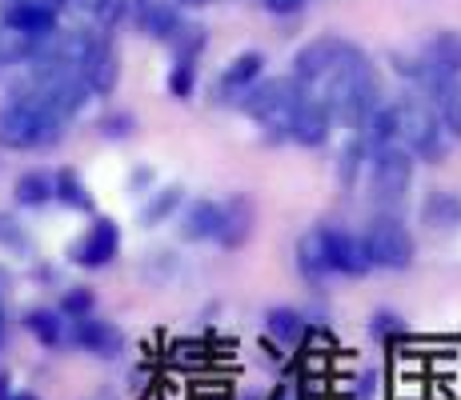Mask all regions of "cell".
<instances>
[{
	"label": "cell",
	"instance_id": "6da1fadb",
	"mask_svg": "<svg viewBox=\"0 0 461 400\" xmlns=\"http://www.w3.org/2000/svg\"><path fill=\"white\" fill-rule=\"evenodd\" d=\"M309 93L325 101V109H330L333 124L357 132L361 120L369 117V109L381 101V80L374 73V65L361 57L357 65H345V68H337V73H330L325 80H317Z\"/></svg>",
	"mask_w": 461,
	"mask_h": 400
},
{
	"label": "cell",
	"instance_id": "7a4b0ae2",
	"mask_svg": "<svg viewBox=\"0 0 461 400\" xmlns=\"http://www.w3.org/2000/svg\"><path fill=\"white\" fill-rule=\"evenodd\" d=\"M65 117L49 109L41 96L24 88L8 104H0V145L16 148V153H32V148H57L65 137Z\"/></svg>",
	"mask_w": 461,
	"mask_h": 400
},
{
	"label": "cell",
	"instance_id": "3957f363",
	"mask_svg": "<svg viewBox=\"0 0 461 400\" xmlns=\"http://www.w3.org/2000/svg\"><path fill=\"white\" fill-rule=\"evenodd\" d=\"M361 256H366L369 272H405L413 261H418V240L405 228V220L397 212L377 209L374 217L366 220V228L357 233Z\"/></svg>",
	"mask_w": 461,
	"mask_h": 400
},
{
	"label": "cell",
	"instance_id": "277c9868",
	"mask_svg": "<svg viewBox=\"0 0 461 400\" xmlns=\"http://www.w3.org/2000/svg\"><path fill=\"white\" fill-rule=\"evenodd\" d=\"M413 168H418V160L410 156V148H405L402 140H389V145H369V164H366L369 200H374L377 209L393 212L397 204L410 197Z\"/></svg>",
	"mask_w": 461,
	"mask_h": 400
},
{
	"label": "cell",
	"instance_id": "5b68a950",
	"mask_svg": "<svg viewBox=\"0 0 461 400\" xmlns=\"http://www.w3.org/2000/svg\"><path fill=\"white\" fill-rule=\"evenodd\" d=\"M397 117H402L397 140L410 148V156L418 160V164H446L449 137H446V129H441L438 109H433L429 101H421L418 93L402 96V101H397Z\"/></svg>",
	"mask_w": 461,
	"mask_h": 400
},
{
	"label": "cell",
	"instance_id": "8992f818",
	"mask_svg": "<svg viewBox=\"0 0 461 400\" xmlns=\"http://www.w3.org/2000/svg\"><path fill=\"white\" fill-rule=\"evenodd\" d=\"M366 57V52L357 49L353 40H341V37H317L309 40L305 49H297L294 57V80L301 88H313L317 80H325L330 73L345 65H357V60Z\"/></svg>",
	"mask_w": 461,
	"mask_h": 400
},
{
	"label": "cell",
	"instance_id": "52a82bcc",
	"mask_svg": "<svg viewBox=\"0 0 461 400\" xmlns=\"http://www.w3.org/2000/svg\"><path fill=\"white\" fill-rule=\"evenodd\" d=\"M305 96V88L297 84L294 76H273V80H253L249 84V93L237 101V112H241L245 120H265V117H273V112H289V109H297V101Z\"/></svg>",
	"mask_w": 461,
	"mask_h": 400
},
{
	"label": "cell",
	"instance_id": "ba28073f",
	"mask_svg": "<svg viewBox=\"0 0 461 400\" xmlns=\"http://www.w3.org/2000/svg\"><path fill=\"white\" fill-rule=\"evenodd\" d=\"M317 236H321L330 277L361 280L369 272L366 269V256H361V244H357V233H353V228H345L341 220H321V225H317Z\"/></svg>",
	"mask_w": 461,
	"mask_h": 400
},
{
	"label": "cell",
	"instance_id": "9c48e42d",
	"mask_svg": "<svg viewBox=\"0 0 461 400\" xmlns=\"http://www.w3.org/2000/svg\"><path fill=\"white\" fill-rule=\"evenodd\" d=\"M117 253H121V225L109 217H96L93 228L68 244V261L81 264V269H104V264L117 261Z\"/></svg>",
	"mask_w": 461,
	"mask_h": 400
},
{
	"label": "cell",
	"instance_id": "30bf717a",
	"mask_svg": "<svg viewBox=\"0 0 461 400\" xmlns=\"http://www.w3.org/2000/svg\"><path fill=\"white\" fill-rule=\"evenodd\" d=\"M333 137V117L330 109H325L321 96H313L305 88V96L297 101L294 117H289V140L301 148H325Z\"/></svg>",
	"mask_w": 461,
	"mask_h": 400
},
{
	"label": "cell",
	"instance_id": "8fae6325",
	"mask_svg": "<svg viewBox=\"0 0 461 400\" xmlns=\"http://www.w3.org/2000/svg\"><path fill=\"white\" fill-rule=\"evenodd\" d=\"M257 233V204L253 197H229L221 200V225H217V244L225 248V253H237V248H245Z\"/></svg>",
	"mask_w": 461,
	"mask_h": 400
},
{
	"label": "cell",
	"instance_id": "7c38bea8",
	"mask_svg": "<svg viewBox=\"0 0 461 400\" xmlns=\"http://www.w3.org/2000/svg\"><path fill=\"white\" fill-rule=\"evenodd\" d=\"M265 76V57L261 52H241V57H233L225 65V73L217 76V84H212V101L217 104H229V109H237V101H241L245 93H249L253 80Z\"/></svg>",
	"mask_w": 461,
	"mask_h": 400
},
{
	"label": "cell",
	"instance_id": "4fadbf2b",
	"mask_svg": "<svg viewBox=\"0 0 461 400\" xmlns=\"http://www.w3.org/2000/svg\"><path fill=\"white\" fill-rule=\"evenodd\" d=\"M73 344L101 360H117L125 352V333L109 320H96V316H85V320H73Z\"/></svg>",
	"mask_w": 461,
	"mask_h": 400
},
{
	"label": "cell",
	"instance_id": "5bb4252c",
	"mask_svg": "<svg viewBox=\"0 0 461 400\" xmlns=\"http://www.w3.org/2000/svg\"><path fill=\"white\" fill-rule=\"evenodd\" d=\"M217 225H221V200L212 197L185 200L181 212H176V233H181L185 244H205V240L217 236Z\"/></svg>",
	"mask_w": 461,
	"mask_h": 400
},
{
	"label": "cell",
	"instance_id": "9a60e30c",
	"mask_svg": "<svg viewBox=\"0 0 461 400\" xmlns=\"http://www.w3.org/2000/svg\"><path fill=\"white\" fill-rule=\"evenodd\" d=\"M81 80L88 84V93L93 96H109L113 88H117V80H121V60H117V52L109 49V40L104 37H96V44L88 49V57L81 60Z\"/></svg>",
	"mask_w": 461,
	"mask_h": 400
},
{
	"label": "cell",
	"instance_id": "2e32d148",
	"mask_svg": "<svg viewBox=\"0 0 461 400\" xmlns=\"http://www.w3.org/2000/svg\"><path fill=\"white\" fill-rule=\"evenodd\" d=\"M418 217H421L425 228H433V233H454V228H461V192H454V189L425 192Z\"/></svg>",
	"mask_w": 461,
	"mask_h": 400
},
{
	"label": "cell",
	"instance_id": "e0dca14e",
	"mask_svg": "<svg viewBox=\"0 0 461 400\" xmlns=\"http://www.w3.org/2000/svg\"><path fill=\"white\" fill-rule=\"evenodd\" d=\"M265 341L277 344V349L301 344L305 341V316L294 305H269L265 308Z\"/></svg>",
	"mask_w": 461,
	"mask_h": 400
},
{
	"label": "cell",
	"instance_id": "ac0fdd59",
	"mask_svg": "<svg viewBox=\"0 0 461 400\" xmlns=\"http://www.w3.org/2000/svg\"><path fill=\"white\" fill-rule=\"evenodd\" d=\"M366 164H369V145L361 132H353V137L341 145V153H337V189L341 192L357 189V181L366 176Z\"/></svg>",
	"mask_w": 461,
	"mask_h": 400
},
{
	"label": "cell",
	"instance_id": "d6986e66",
	"mask_svg": "<svg viewBox=\"0 0 461 400\" xmlns=\"http://www.w3.org/2000/svg\"><path fill=\"white\" fill-rule=\"evenodd\" d=\"M5 24L29 32V37H44V32H57V8L37 4V0H21L5 13Z\"/></svg>",
	"mask_w": 461,
	"mask_h": 400
},
{
	"label": "cell",
	"instance_id": "ffe728a7",
	"mask_svg": "<svg viewBox=\"0 0 461 400\" xmlns=\"http://www.w3.org/2000/svg\"><path fill=\"white\" fill-rule=\"evenodd\" d=\"M361 137H366V145H389V140H397V132H402V117H397V101H381L369 109V117L361 120Z\"/></svg>",
	"mask_w": 461,
	"mask_h": 400
},
{
	"label": "cell",
	"instance_id": "44dd1931",
	"mask_svg": "<svg viewBox=\"0 0 461 400\" xmlns=\"http://www.w3.org/2000/svg\"><path fill=\"white\" fill-rule=\"evenodd\" d=\"M176 24H181V13H176V4H168V0H145V4L137 8V29L153 40H168L176 32Z\"/></svg>",
	"mask_w": 461,
	"mask_h": 400
},
{
	"label": "cell",
	"instance_id": "7402d4cb",
	"mask_svg": "<svg viewBox=\"0 0 461 400\" xmlns=\"http://www.w3.org/2000/svg\"><path fill=\"white\" fill-rule=\"evenodd\" d=\"M294 261H297V272L309 284H325V280H330V264H325V248H321V236H317V228H309V233L297 236Z\"/></svg>",
	"mask_w": 461,
	"mask_h": 400
},
{
	"label": "cell",
	"instance_id": "603a6c76",
	"mask_svg": "<svg viewBox=\"0 0 461 400\" xmlns=\"http://www.w3.org/2000/svg\"><path fill=\"white\" fill-rule=\"evenodd\" d=\"M185 200H189V197H185L181 184H165V189H157L153 197L140 204V212H137L140 228H157V225H165V220H173L176 212H181Z\"/></svg>",
	"mask_w": 461,
	"mask_h": 400
},
{
	"label": "cell",
	"instance_id": "cb8c5ba5",
	"mask_svg": "<svg viewBox=\"0 0 461 400\" xmlns=\"http://www.w3.org/2000/svg\"><path fill=\"white\" fill-rule=\"evenodd\" d=\"M52 200H60L73 212H96L93 192L85 189V181H81L77 168H57V173H52Z\"/></svg>",
	"mask_w": 461,
	"mask_h": 400
},
{
	"label": "cell",
	"instance_id": "d4e9b609",
	"mask_svg": "<svg viewBox=\"0 0 461 400\" xmlns=\"http://www.w3.org/2000/svg\"><path fill=\"white\" fill-rule=\"evenodd\" d=\"M13 200L21 204V209H44V204L52 200V173H44V168L21 173L13 184Z\"/></svg>",
	"mask_w": 461,
	"mask_h": 400
},
{
	"label": "cell",
	"instance_id": "484cf974",
	"mask_svg": "<svg viewBox=\"0 0 461 400\" xmlns=\"http://www.w3.org/2000/svg\"><path fill=\"white\" fill-rule=\"evenodd\" d=\"M24 328H29V336L44 349H60L65 344V316L57 313V308H32V313H24Z\"/></svg>",
	"mask_w": 461,
	"mask_h": 400
},
{
	"label": "cell",
	"instance_id": "4316f807",
	"mask_svg": "<svg viewBox=\"0 0 461 400\" xmlns=\"http://www.w3.org/2000/svg\"><path fill=\"white\" fill-rule=\"evenodd\" d=\"M421 57L429 60V65L461 76V32H433V37L425 40Z\"/></svg>",
	"mask_w": 461,
	"mask_h": 400
},
{
	"label": "cell",
	"instance_id": "83f0119b",
	"mask_svg": "<svg viewBox=\"0 0 461 400\" xmlns=\"http://www.w3.org/2000/svg\"><path fill=\"white\" fill-rule=\"evenodd\" d=\"M37 40L41 37H29V32L13 29V24H0V65H24V60L37 57Z\"/></svg>",
	"mask_w": 461,
	"mask_h": 400
},
{
	"label": "cell",
	"instance_id": "f1b7e54d",
	"mask_svg": "<svg viewBox=\"0 0 461 400\" xmlns=\"http://www.w3.org/2000/svg\"><path fill=\"white\" fill-rule=\"evenodd\" d=\"M369 336L381 344H393V341L410 336V324H405V316L393 313V308H377V313L369 316Z\"/></svg>",
	"mask_w": 461,
	"mask_h": 400
},
{
	"label": "cell",
	"instance_id": "f546056e",
	"mask_svg": "<svg viewBox=\"0 0 461 400\" xmlns=\"http://www.w3.org/2000/svg\"><path fill=\"white\" fill-rule=\"evenodd\" d=\"M93 308H96V292L88 284H73V289H65L57 313L68 320H85V316H93Z\"/></svg>",
	"mask_w": 461,
	"mask_h": 400
},
{
	"label": "cell",
	"instance_id": "4dcf8cb0",
	"mask_svg": "<svg viewBox=\"0 0 461 400\" xmlns=\"http://www.w3.org/2000/svg\"><path fill=\"white\" fill-rule=\"evenodd\" d=\"M168 40H173L176 44V60H193V65H197V57H201V52H205V29H197V24H176V32H173V37H168Z\"/></svg>",
	"mask_w": 461,
	"mask_h": 400
},
{
	"label": "cell",
	"instance_id": "1f68e13d",
	"mask_svg": "<svg viewBox=\"0 0 461 400\" xmlns=\"http://www.w3.org/2000/svg\"><path fill=\"white\" fill-rule=\"evenodd\" d=\"M193 93H197V65H193V60H176V65L168 68V96L189 101Z\"/></svg>",
	"mask_w": 461,
	"mask_h": 400
},
{
	"label": "cell",
	"instance_id": "d6a6232c",
	"mask_svg": "<svg viewBox=\"0 0 461 400\" xmlns=\"http://www.w3.org/2000/svg\"><path fill=\"white\" fill-rule=\"evenodd\" d=\"M96 132H101L104 140H129L132 132H137V117H132V112H104V117L96 120Z\"/></svg>",
	"mask_w": 461,
	"mask_h": 400
},
{
	"label": "cell",
	"instance_id": "836d02e7",
	"mask_svg": "<svg viewBox=\"0 0 461 400\" xmlns=\"http://www.w3.org/2000/svg\"><path fill=\"white\" fill-rule=\"evenodd\" d=\"M433 109H438V120H441V129H446V137L461 140V88H454V93L441 104H433Z\"/></svg>",
	"mask_w": 461,
	"mask_h": 400
},
{
	"label": "cell",
	"instance_id": "e575fe53",
	"mask_svg": "<svg viewBox=\"0 0 461 400\" xmlns=\"http://www.w3.org/2000/svg\"><path fill=\"white\" fill-rule=\"evenodd\" d=\"M0 248H13V253H24L29 248V233L21 228V220L0 212Z\"/></svg>",
	"mask_w": 461,
	"mask_h": 400
},
{
	"label": "cell",
	"instance_id": "d590c367",
	"mask_svg": "<svg viewBox=\"0 0 461 400\" xmlns=\"http://www.w3.org/2000/svg\"><path fill=\"white\" fill-rule=\"evenodd\" d=\"M93 16L104 24V29H113V24H121L125 21V13H129V0H93Z\"/></svg>",
	"mask_w": 461,
	"mask_h": 400
},
{
	"label": "cell",
	"instance_id": "8d00e7d4",
	"mask_svg": "<svg viewBox=\"0 0 461 400\" xmlns=\"http://www.w3.org/2000/svg\"><path fill=\"white\" fill-rule=\"evenodd\" d=\"M129 388L137 400H149V393H153V369H149V364H137L129 377Z\"/></svg>",
	"mask_w": 461,
	"mask_h": 400
},
{
	"label": "cell",
	"instance_id": "74e56055",
	"mask_svg": "<svg viewBox=\"0 0 461 400\" xmlns=\"http://www.w3.org/2000/svg\"><path fill=\"white\" fill-rule=\"evenodd\" d=\"M377 393V372L374 369H361L357 372V385H353V400H374Z\"/></svg>",
	"mask_w": 461,
	"mask_h": 400
},
{
	"label": "cell",
	"instance_id": "f35d334b",
	"mask_svg": "<svg viewBox=\"0 0 461 400\" xmlns=\"http://www.w3.org/2000/svg\"><path fill=\"white\" fill-rule=\"evenodd\" d=\"M153 181H157V173L149 164H137L129 173V192H145V189H153Z\"/></svg>",
	"mask_w": 461,
	"mask_h": 400
},
{
	"label": "cell",
	"instance_id": "ab89813d",
	"mask_svg": "<svg viewBox=\"0 0 461 400\" xmlns=\"http://www.w3.org/2000/svg\"><path fill=\"white\" fill-rule=\"evenodd\" d=\"M265 8H269L273 16H294V13H301V8L309 4V0H261Z\"/></svg>",
	"mask_w": 461,
	"mask_h": 400
},
{
	"label": "cell",
	"instance_id": "60d3db41",
	"mask_svg": "<svg viewBox=\"0 0 461 400\" xmlns=\"http://www.w3.org/2000/svg\"><path fill=\"white\" fill-rule=\"evenodd\" d=\"M261 400H297V393H294V388H289V385H277V388H273V393H265Z\"/></svg>",
	"mask_w": 461,
	"mask_h": 400
},
{
	"label": "cell",
	"instance_id": "b9f144b4",
	"mask_svg": "<svg viewBox=\"0 0 461 400\" xmlns=\"http://www.w3.org/2000/svg\"><path fill=\"white\" fill-rule=\"evenodd\" d=\"M8 393H13V385H8V372H0V400H8Z\"/></svg>",
	"mask_w": 461,
	"mask_h": 400
},
{
	"label": "cell",
	"instance_id": "7bdbcfd3",
	"mask_svg": "<svg viewBox=\"0 0 461 400\" xmlns=\"http://www.w3.org/2000/svg\"><path fill=\"white\" fill-rule=\"evenodd\" d=\"M85 400H117V396H113L109 388H96V393H93V396H85Z\"/></svg>",
	"mask_w": 461,
	"mask_h": 400
},
{
	"label": "cell",
	"instance_id": "ee69618b",
	"mask_svg": "<svg viewBox=\"0 0 461 400\" xmlns=\"http://www.w3.org/2000/svg\"><path fill=\"white\" fill-rule=\"evenodd\" d=\"M212 0H181V8H209Z\"/></svg>",
	"mask_w": 461,
	"mask_h": 400
},
{
	"label": "cell",
	"instance_id": "f6af8a7d",
	"mask_svg": "<svg viewBox=\"0 0 461 400\" xmlns=\"http://www.w3.org/2000/svg\"><path fill=\"white\" fill-rule=\"evenodd\" d=\"M5 333H8V324H5V305H0V349H5Z\"/></svg>",
	"mask_w": 461,
	"mask_h": 400
},
{
	"label": "cell",
	"instance_id": "bcb514c9",
	"mask_svg": "<svg viewBox=\"0 0 461 400\" xmlns=\"http://www.w3.org/2000/svg\"><path fill=\"white\" fill-rule=\"evenodd\" d=\"M8 400H41L37 393H8Z\"/></svg>",
	"mask_w": 461,
	"mask_h": 400
}]
</instances>
